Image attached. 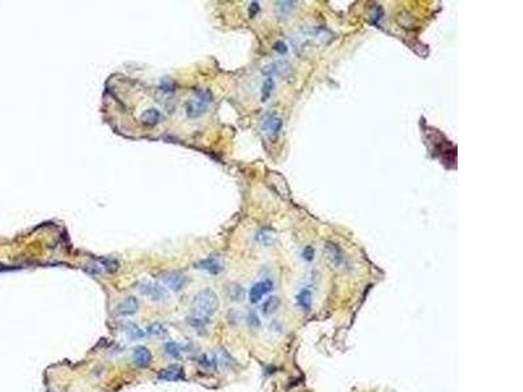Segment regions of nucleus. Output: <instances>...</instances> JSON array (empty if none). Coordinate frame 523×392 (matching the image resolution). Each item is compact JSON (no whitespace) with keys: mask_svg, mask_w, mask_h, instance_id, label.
I'll return each mask as SVG.
<instances>
[{"mask_svg":"<svg viewBox=\"0 0 523 392\" xmlns=\"http://www.w3.org/2000/svg\"><path fill=\"white\" fill-rule=\"evenodd\" d=\"M199 268L200 270H204L207 272H210L212 274H217L222 271V264L220 262L218 258H215V256H210L207 259H203L199 262Z\"/></svg>","mask_w":523,"mask_h":392,"instance_id":"obj_11","label":"nucleus"},{"mask_svg":"<svg viewBox=\"0 0 523 392\" xmlns=\"http://www.w3.org/2000/svg\"><path fill=\"white\" fill-rule=\"evenodd\" d=\"M140 293L149 297L152 301H165L170 297V294L168 292V288L165 285H161V284H152V282H143L140 288Z\"/></svg>","mask_w":523,"mask_h":392,"instance_id":"obj_3","label":"nucleus"},{"mask_svg":"<svg viewBox=\"0 0 523 392\" xmlns=\"http://www.w3.org/2000/svg\"><path fill=\"white\" fill-rule=\"evenodd\" d=\"M296 302L297 306L301 308L304 312H309L311 310V303H313V293L309 288H302L296 296Z\"/></svg>","mask_w":523,"mask_h":392,"instance_id":"obj_10","label":"nucleus"},{"mask_svg":"<svg viewBox=\"0 0 523 392\" xmlns=\"http://www.w3.org/2000/svg\"><path fill=\"white\" fill-rule=\"evenodd\" d=\"M160 117H161L160 111L157 110V109H148V110H145L144 113H143L142 117H140V121H142V123L144 124V126L153 127V126H156L157 123H158Z\"/></svg>","mask_w":523,"mask_h":392,"instance_id":"obj_12","label":"nucleus"},{"mask_svg":"<svg viewBox=\"0 0 523 392\" xmlns=\"http://www.w3.org/2000/svg\"><path fill=\"white\" fill-rule=\"evenodd\" d=\"M218 305L220 302L215 290L211 288L200 290L198 294H195L194 300L191 302V318L208 323L217 311Z\"/></svg>","mask_w":523,"mask_h":392,"instance_id":"obj_1","label":"nucleus"},{"mask_svg":"<svg viewBox=\"0 0 523 392\" xmlns=\"http://www.w3.org/2000/svg\"><path fill=\"white\" fill-rule=\"evenodd\" d=\"M302 255H304V258H305L306 260H313L314 258V248L311 247V246H308V247H305V250H304V252H302Z\"/></svg>","mask_w":523,"mask_h":392,"instance_id":"obj_24","label":"nucleus"},{"mask_svg":"<svg viewBox=\"0 0 523 392\" xmlns=\"http://www.w3.org/2000/svg\"><path fill=\"white\" fill-rule=\"evenodd\" d=\"M274 289V282L271 280H262L255 282L248 290V301L251 303H258L262 301V298Z\"/></svg>","mask_w":523,"mask_h":392,"instance_id":"obj_4","label":"nucleus"},{"mask_svg":"<svg viewBox=\"0 0 523 392\" xmlns=\"http://www.w3.org/2000/svg\"><path fill=\"white\" fill-rule=\"evenodd\" d=\"M327 254H329V258L333 260L334 264H340L341 260H343V252L338 247V244H327Z\"/></svg>","mask_w":523,"mask_h":392,"instance_id":"obj_15","label":"nucleus"},{"mask_svg":"<svg viewBox=\"0 0 523 392\" xmlns=\"http://www.w3.org/2000/svg\"><path fill=\"white\" fill-rule=\"evenodd\" d=\"M212 102V94L206 89H196L186 105V113L190 118H198L208 110Z\"/></svg>","mask_w":523,"mask_h":392,"instance_id":"obj_2","label":"nucleus"},{"mask_svg":"<svg viewBox=\"0 0 523 392\" xmlns=\"http://www.w3.org/2000/svg\"><path fill=\"white\" fill-rule=\"evenodd\" d=\"M274 49H275V51H277L280 55L286 54V51H288V47H286V45L283 41H277V42L275 43V46H274Z\"/></svg>","mask_w":523,"mask_h":392,"instance_id":"obj_23","label":"nucleus"},{"mask_svg":"<svg viewBox=\"0 0 523 392\" xmlns=\"http://www.w3.org/2000/svg\"><path fill=\"white\" fill-rule=\"evenodd\" d=\"M262 128L268 135L276 136V135H279L281 128H283V121L276 114H268L262 121Z\"/></svg>","mask_w":523,"mask_h":392,"instance_id":"obj_6","label":"nucleus"},{"mask_svg":"<svg viewBox=\"0 0 523 392\" xmlns=\"http://www.w3.org/2000/svg\"><path fill=\"white\" fill-rule=\"evenodd\" d=\"M147 332H148V335L151 336H154V337H160V336H164L165 335V327L162 326V324L160 323H152V324H149L148 328H147Z\"/></svg>","mask_w":523,"mask_h":392,"instance_id":"obj_20","label":"nucleus"},{"mask_svg":"<svg viewBox=\"0 0 523 392\" xmlns=\"http://www.w3.org/2000/svg\"><path fill=\"white\" fill-rule=\"evenodd\" d=\"M124 331H126V335L128 339L131 340H139V339H143L145 336V332L143 331L142 328L139 327V326H136L135 323H130L128 326H127L126 328H124Z\"/></svg>","mask_w":523,"mask_h":392,"instance_id":"obj_14","label":"nucleus"},{"mask_svg":"<svg viewBox=\"0 0 523 392\" xmlns=\"http://www.w3.org/2000/svg\"><path fill=\"white\" fill-rule=\"evenodd\" d=\"M164 280L165 286L168 289H172L174 292H180L185 288V285L187 284V276L181 272H170V273H166L162 277Z\"/></svg>","mask_w":523,"mask_h":392,"instance_id":"obj_5","label":"nucleus"},{"mask_svg":"<svg viewBox=\"0 0 523 392\" xmlns=\"http://www.w3.org/2000/svg\"><path fill=\"white\" fill-rule=\"evenodd\" d=\"M229 297L233 300V301H241L244 300L245 297V290L244 288L238 284H232L229 286Z\"/></svg>","mask_w":523,"mask_h":392,"instance_id":"obj_18","label":"nucleus"},{"mask_svg":"<svg viewBox=\"0 0 523 392\" xmlns=\"http://www.w3.org/2000/svg\"><path fill=\"white\" fill-rule=\"evenodd\" d=\"M275 88V81L272 77H267L263 83V87H262V101H267L271 95L272 90Z\"/></svg>","mask_w":523,"mask_h":392,"instance_id":"obj_17","label":"nucleus"},{"mask_svg":"<svg viewBox=\"0 0 523 392\" xmlns=\"http://www.w3.org/2000/svg\"><path fill=\"white\" fill-rule=\"evenodd\" d=\"M256 240L259 241L260 243L268 244L272 241V236H271V234H268V233L264 232V230H262V232H260L259 234L256 236Z\"/></svg>","mask_w":523,"mask_h":392,"instance_id":"obj_22","label":"nucleus"},{"mask_svg":"<svg viewBox=\"0 0 523 392\" xmlns=\"http://www.w3.org/2000/svg\"><path fill=\"white\" fill-rule=\"evenodd\" d=\"M258 11H259V4L251 3V5H250V15H251V17H254Z\"/></svg>","mask_w":523,"mask_h":392,"instance_id":"obj_25","label":"nucleus"},{"mask_svg":"<svg viewBox=\"0 0 523 392\" xmlns=\"http://www.w3.org/2000/svg\"><path fill=\"white\" fill-rule=\"evenodd\" d=\"M165 353L170 356L172 358H180L181 356V348L177 343H173V341H169V343L165 344Z\"/></svg>","mask_w":523,"mask_h":392,"instance_id":"obj_19","label":"nucleus"},{"mask_svg":"<svg viewBox=\"0 0 523 392\" xmlns=\"http://www.w3.org/2000/svg\"><path fill=\"white\" fill-rule=\"evenodd\" d=\"M279 306L280 300L276 297V296H272V297L267 298V300L264 301L262 310H263L264 315H271V314H274V312L279 308Z\"/></svg>","mask_w":523,"mask_h":392,"instance_id":"obj_13","label":"nucleus"},{"mask_svg":"<svg viewBox=\"0 0 523 392\" xmlns=\"http://www.w3.org/2000/svg\"><path fill=\"white\" fill-rule=\"evenodd\" d=\"M174 88H176V85H174V83H173L169 77H166V79L161 81L160 89L164 91V93H172V91H174Z\"/></svg>","mask_w":523,"mask_h":392,"instance_id":"obj_21","label":"nucleus"},{"mask_svg":"<svg viewBox=\"0 0 523 392\" xmlns=\"http://www.w3.org/2000/svg\"><path fill=\"white\" fill-rule=\"evenodd\" d=\"M158 379L166 382H178L185 381V379H186V375H185L184 367H182V366L172 365L166 367V369L161 370V373L158 374Z\"/></svg>","mask_w":523,"mask_h":392,"instance_id":"obj_7","label":"nucleus"},{"mask_svg":"<svg viewBox=\"0 0 523 392\" xmlns=\"http://www.w3.org/2000/svg\"><path fill=\"white\" fill-rule=\"evenodd\" d=\"M296 7V1H277L276 3V11L279 16L289 15Z\"/></svg>","mask_w":523,"mask_h":392,"instance_id":"obj_16","label":"nucleus"},{"mask_svg":"<svg viewBox=\"0 0 523 392\" xmlns=\"http://www.w3.org/2000/svg\"><path fill=\"white\" fill-rule=\"evenodd\" d=\"M139 310V302L135 297H128L117 306V314L122 316L134 315Z\"/></svg>","mask_w":523,"mask_h":392,"instance_id":"obj_9","label":"nucleus"},{"mask_svg":"<svg viewBox=\"0 0 523 392\" xmlns=\"http://www.w3.org/2000/svg\"><path fill=\"white\" fill-rule=\"evenodd\" d=\"M132 360L140 367H147L152 362V353L147 347H136L132 350Z\"/></svg>","mask_w":523,"mask_h":392,"instance_id":"obj_8","label":"nucleus"}]
</instances>
